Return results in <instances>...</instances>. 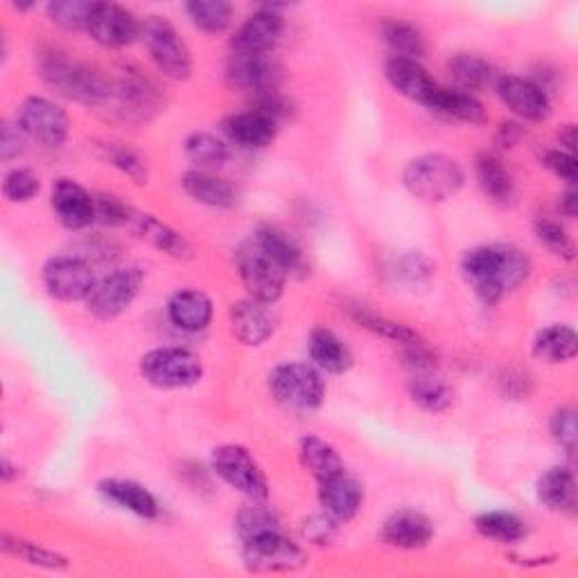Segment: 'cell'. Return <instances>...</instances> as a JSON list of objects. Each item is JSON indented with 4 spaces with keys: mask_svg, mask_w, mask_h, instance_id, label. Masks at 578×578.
<instances>
[{
    "mask_svg": "<svg viewBox=\"0 0 578 578\" xmlns=\"http://www.w3.org/2000/svg\"><path fill=\"white\" fill-rule=\"evenodd\" d=\"M93 150L107 165L116 168L118 172L129 176L133 183H138V185L148 183V179H150L148 157H144L138 150H133L131 144L111 142V140H95Z\"/></svg>",
    "mask_w": 578,
    "mask_h": 578,
    "instance_id": "836d02e7",
    "label": "cell"
},
{
    "mask_svg": "<svg viewBox=\"0 0 578 578\" xmlns=\"http://www.w3.org/2000/svg\"><path fill=\"white\" fill-rule=\"evenodd\" d=\"M105 107H109L122 120H148L150 114L159 107V93L140 75H125L111 84V95Z\"/></svg>",
    "mask_w": 578,
    "mask_h": 578,
    "instance_id": "d6986e66",
    "label": "cell"
},
{
    "mask_svg": "<svg viewBox=\"0 0 578 578\" xmlns=\"http://www.w3.org/2000/svg\"><path fill=\"white\" fill-rule=\"evenodd\" d=\"M36 71L45 86H51L62 98L84 107H105L111 95V82L98 71L71 60L60 51H41L36 55Z\"/></svg>",
    "mask_w": 578,
    "mask_h": 578,
    "instance_id": "6da1fadb",
    "label": "cell"
},
{
    "mask_svg": "<svg viewBox=\"0 0 578 578\" xmlns=\"http://www.w3.org/2000/svg\"><path fill=\"white\" fill-rule=\"evenodd\" d=\"M0 479H3V484H12L14 479H19V465H14L10 459H3V463H0Z\"/></svg>",
    "mask_w": 578,
    "mask_h": 578,
    "instance_id": "6125c7cd",
    "label": "cell"
},
{
    "mask_svg": "<svg viewBox=\"0 0 578 578\" xmlns=\"http://www.w3.org/2000/svg\"><path fill=\"white\" fill-rule=\"evenodd\" d=\"M269 392L285 409L317 411L325 400V382L317 366L287 362L269 373Z\"/></svg>",
    "mask_w": 578,
    "mask_h": 578,
    "instance_id": "3957f363",
    "label": "cell"
},
{
    "mask_svg": "<svg viewBox=\"0 0 578 578\" xmlns=\"http://www.w3.org/2000/svg\"><path fill=\"white\" fill-rule=\"evenodd\" d=\"M98 493L114 506L129 511L136 517L142 520H157L161 513L159 500L154 497V493L138 484L133 479H105L98 484Z\"/></svg>",
    "mask_w": 578,
    "mask_h": 578,
    "instance_id": "cb8c5ba5",
    "label": "cell"
},
{
    "mask_svg": "<svg viewBox=\"0 0 578 578\" xmlns=\"http://www.w3.org/2000/svg\"><path fill=\"white\" fill-rule=\"evenodd\" d=\"M364 504V486L346 470L319 484V506L336 524L351 522Z\"/></svg>",
    "mask_w": 578,
    "mask_h": 578,
    "instance_id": "7402d4cb",
    "label": "cell"
},
{
    "mask_svg": "<svg viewBox=\"0 0 578 578\" xmlns=\"http://www.w3.org/2000/svg\"><path fill=\"white\" fill-rule=\"evenodd\" d=\"M251 109L258 111L260 116H265L267 120H271L276 127L287 122V120H292V116H295L292 100L285 98V95L278 93V90H267V93L256 95V105Z\"/></svg>",
    "mask_w": 578,
    "mask_h": 578,
    "instance_id": "681fc988",
    "label": "cell"
},
{
    "mask_svg": "<svg viewBox=\"0 0 578 578\" xmlns=\"http://www.w3.org/2000/svg\"><path fill=\"white\" fill-rule=\"evenodd\" d=\"M308 355L312 366L328 375H342L353 366L351 349L328 328H314L308 336Z\"/></svg>",
    "mask_w": 578,
    "mask_h": 578,
    "instance_id": "83f0119b",
    "label": "cell"
},
{
    "mask_svg": "<svg viewBox=\"0 0 578 578\" xmlns=\"http://www.w3.org/2000/svg\"><path fill=\"white\" fill-rule=\"evenodd\" d=\"M474 174H477V183L481 192H484L491 202L500 206L513 204L515 200L513 176L495 154H489V152L479 154L474 161Z\"/></svg>",
    "mask_w": 578,
    "mask_h": 578,
    "instance_id": "f546056e",
    "label": "cell"
},
{
    "mask_svg": "<svg viewBox=\"0 0 578 578\" xmlns=\"http://www.w3.org/2000/svg\"><path fill=\"white\" fill-rule=\"evenodd\" d=\"M140 41L144 43L154 66L174 82H185L195 68L192 53L179 30L163 17H148L140 25Z\"/></svg>",
    "mask_w": 578,
    "mask_h": 578,
    "instance_id": "277c9868",
    "label": "cell"
},
{
    "mask_svg": "<svg viewBox=\"0 0 578 578\" xmlns=\"http://www.w3.org/2000/svg\"><path fill=\"white\" fill-rule=\"evenodd\" d=\"M222 131L237 148L245 150H265L267 144L274 142L278 127L260 116L258 111L249 109L243 114H233L222 122Z\"/></svg>",
    "mask_w": 578,
    "mask_h": 578,
    "instance_id": "4316f807",
    "label": "cell"
},
{
    "mask_svg": "<svg viewBox=\"0 0 578 578\" xmlns=\"http://www.w3.org/2000/svg\"><path fill=\"white\" fill-rule=\"evenodd\" d=\"M431 538H434L431 520L425 513L411 509L392 513L379 528V540L387 547L400 552L422 549L431 543Z\"/></svg>",
    "mask_w": 578,
    "mask_h": 578,
    "instance_id": "e0dca14e",
    "label": "cell"
},
{
    "mask_svg": "<svg viewBox=\"0 0 578 578\" xmlns=\"http://www.w3.org/2000/svg\"><path fill=\"white\" fill-rule=\"evenodd\" d=\"M235 267L249 299L274 306L282 297L287 274L254 243V237L237 247Z\"/></svg>",
    "mask_w": 578,
    "mask_h": 578,
    "instance_id": "ba28073f",
    "label": "cell"
},
{
    "mask_svg": "<svg viewBox=\"0 0 578 578\" xmlns=\"http://www.w3.org/2000/svg\"><path fill=\"white\" fill-rule=\"evenodd\" d=\"M522 136H524V127L520 122H502L495 133V142L500 144V148L511 150L522 140Z\"/></svg>",
    "mask_w": 578,
    "mask_h": 578,
    "instance_id": "680465c9",
    "label": "cell"
},
{
    "mask_svg": "<svg viewBox=\"0 0 578 578\" xmlns=\"http://www.w3.org/2000/svg\"><path fill=\"white\" fill-rule=\"evenodd\" d=\"M500 384H502L504 396L515 398V400H522V398L532 394V379H528L526 373H520V371H506V375H504V379H500Z\"/></svg>",
    "mask_w": 578,
    "mask_h": 578,
    "instance_id": "6f0895ef",
    "label": "cell"
},
{
    "mask_svg": "<svg viewBox=\"0 0 578 578\" xmlns=\"http://www.w3.org/2000/svg\"><path fill=\"white\" fill-rule=\"evenodd\" d=\"M301 536L303 540H308L310 545H319V547H325L334 540L336 536V522L325 515L323 511L321 513H314L310 515L308 520H303L301 524Z\"/></svg>",
    "mask_w": 578,
    "mask_h": 578,
    "instance_id": "816d5d0a",
    "label": "cell"
},
{
    "mask_svg": "<svg viewBox=\"0 0 578 578\" xmlns=\"http://www.w3.org/2000/svg\"><path fill=\"white\" fill-rule=\"evenodd\" d=\"M497 98L524 122H545L552 118V98L538 82L517 75H502L495 82Z\"/></svg>",
    "mask_w": 578,
    "mask_h": 578,
    "instance_id": "4fadbf2b",
    "label": "cell"
},
{
    "mask_svg": "<svg viewBox=\"0 0 578 578\" xmlns=\"http://www.w3.org/2000/svg\"><path fill=\"white\" fill-rule=\"evenodd\" d=\"M400 357H403V366L407 371H411L414 375H422V373H434L437 371V355L431 353V349L425 346V342H416L409 346H400Z\"/></svg>",
    "mask_w": 578,
    "mask_h": 578,
    "instance_id": "db71d44e",
    "label": "cell"
},
{
    "mask_svg": "<svg viewBox=\"0 0 578 578\" xmlns=\"http://www.w3.org/2000/svg\"><path fill=\"white\" fill-rule=\"evenodd\" d=\"M140 21L136 14L118 3H95L86 32L103 47H127L140 39Z\"/></svg>",
    "mask_w": 578,
    "mask_h": 578,
    "instance_id": "5bb4252c",
    "label": "cell"
},
{
    "mask_svg": "<svg viewBox=\"0 0 578 578\" xmlns=\"http://www.w3.org/2000/svg\"><path fill=\"white\" fill-rule=\"evenodd\" d=\"M409 396L420 409H425L429 414L446 411L454 400L450 384L443 382L437 373L414 375L411 382H409Z\"/></svg>",
    "mask_w": 578,
    "mask_h": 578,
    "instance_id": "ab89813d",
    "label": "cell"
},
{
    "mask_svg": "<svg viewBox=\"0 0 578 578\" xmlns=\"http://www.w3.org/2000/svg\"><path fill=\"white\" fill-rule=\"evenodd\" d=\"M558 140H560V150L563 152L574 154V150H576V127L574 125H565L560 129V133H558Z\"/></svg>",
    "mask_w": 578,
    "mask_h": 578,
    "instance_id": "94428289",
    "label": "cell"
},
{
    "mask_svg": "<svg viewBox=\"0 0 578 578\" xmlns=\"http://www.w3.org/2000/svg\"><path fill=\"white\" fill-rule=\"evenodd\" d=\"M474 528L479 536H484L489 540H495L500 545H515L526 538V522L511 513V511H489L481 513L474 520Z\"/></svg>",
    "mask_w": 578,
    "mask_h": 578,
    "instance_id": "f35d334b",
    "label": "cell"
},
{
    "mask_svg": "<svg viewBox=\"0 0 578 578\" xmlns=\"http://www.w3.org/2000/svg\"><path fill=\"white\" fill-rule=\"evenodd\" d=\"M534 233H536L538 243L549 254H554L556 258H563V260H574L576 247H574V239L565 231V226H560L554 220H538L536 226H534Z\"/></svg>",
    "mask_w": 578,
    "mask_h": 578,
    "instance_id": "bcb514c9",
    "label": "cell"
},
{
    "mask_svg": "<svg viewBox=\"0 0 578 578\" xmlns=\"http://www.w3.org/2000/svg\"><path fill=\"white\" fill-rule=\"evenodd\" d=\"M41 190L39 176L28 168H14L3 179V197L10 204H28Z\"/></svg>",
    "mask_w": 578,
    "mask_h": 578,
    "instance_id": "7dc6e473",
    "label": "cell"
},
{
    "mask_svg": "<svg viewBox=\"0 0 578 578\" xmlns=\"http://www.w3.org/2000/svg\"><path fill=\"white\" fill-rule=\"evenodd\" d=\"M41 282L51 299L62 303H77L90 297L98 278L93 274L88 260L77 256L51 258L41 269Z\"/></svg>",
    "mask_w": 578,
    "mask_h": 578,
    "instance_id": "9c48e42d",
    "label": "cell"
},
{
    "mask_svg": "<svg viewBox=\"0 0 578 578\" xmlns=\"http://www.w3.org/2000/svg\"><path fill=\"white\" fill-rule=\"evenodd\" d=\"M429 111L439 114L448 120H457V122H465L472 127L484 125L489 120L484 105H481L474 95L463 93L459 88H450V86H441L437 98H434Z\"/></svg>",
    "mask_w": 578,
    "mask_h": 578,
    "instance_id": "4dcf8cb0",
    "label": "cell"
},
{
    "mask_svg": "<svg viewBox=\"0 0 578 578\" xmlns=\"http://www.w3.org/2000/svg\"><path fill=\"white\" fill-rule=\"evenodd\" d=\"M140 375L157 389H188L204 377V364L197 353L179 346L154 349L140 357Z\"/></svg>",
    "mask_w": 578,
    "mask_h": 578,
    "instance_id": "5b68a950",
    "label": "cell"
},
{
    "mask_svg": "<svg viewBox=\"0 0 578 578\" xmlns=\"http://www.w3.org/2000/svg\"><path fill=\"white\" fill-rule=\"evenodd\" d=\"M127 231H131L136 237H140L142 243L152 245L161 254L174 258V260H190L192 258V245L185 239L183 233L165 224L163 220L150 215V213H140L131 206L127 224Z\"/></svg>",
    "mask_w": 578,
    "mask_h": 578,
    "instance_id": "ac0fdd59",
    "label": "cell"
},
{
    "mask_svg": "<svg viewBox=\"0 0 578 578\" xmlns=\"http://www.w3.org/2000/svg\"><path fill=\"white\" fill-rule=\"evenodd\" d=\"M228 319L235 340L245 346H263L278 325L271 306L256 299H243L233 303Z\"/></svg>",
    "mask_w": 578,
    "mask_h": 578,
    "instance_id": "44dd1931",
    "label": "cell"
},
{
    "mask_svg": "<svg viewBox=\"0 0 578 578\" xmlns=\"http://www.w3.org/2000/svg\"><path fill=\"white\" fill-rule=\"evenodd\" d=\"M211 468L226 486L251 502H265L269 497L267 474L247 448L237 443L215 448L211 454Z\"/></svg>",
    "mask_w": 578,
    "mask_h": 578,
    "instance_id": "52a82bcc",
    "label": "cell"
},
{
    "mask_svg": "<svg viewBox=\"0 0 578 578\" xmlns=\"http://www.w3.org/2000/svg\"><path fill=\"white\" fill-rule=\"evenodd\" d=\"M17 125L30 140H36L41 148L47 150H60L71 131L68 114L53 100L41 98V95H30L21 103Z\"/></svg>",
    "mask_w": 578,
    "mask_h": 578,
    "instance_id": "30bf717a",
    "label": "cell"
},
{
    "mask_svg": "<svg viewBox=\"0 0 578 578\" xmlns=\"http://www.w3.org/2000/svg\"><path fill=\"white\" fill-rule=\"evenodd\" d=\"M0 545H3L6 554L17 556L32 567L62 571V569H68V565H71V560L66 556H62L60 552L41 547L39 543H32V540H25V538H19V536L3 534V543H0Z\"/></svg>",
    "mask_w": 578,
    "mask_h": 578,
    "instance_id": "b9f144b4",
    "label": "cell"
},
{
    "mask_svg": "<svg viewBox=\"0 0 578 578\" xmlns=\"http://www.w3.org/2000/svg\"><path fill=\"white\" fill-rule=\"evenodd\" d=\"M448 73L452 77V82L457 84L454 88L463 90V93H479V90H486L489 86H495L497 75L495 68L484 60V57H477V55H454L448 62Z\"/></svg>",
    "mask_w": 578,
    "mask_h": 578,
    "instance_id": "e575fe53",
    "label": "cell"
},
{
    "mask_svg": "<svg viewBox=\"0 0 578 578\" xmlns=\"http://www.w3.org/2000/svg\"><path fill=\"white\" fill-rule=\"evenodd\" d=\"M142 271L140 269H118L107 278L98 280L93 287L90 297L86 299V310L98 321H114L125 314L131 303L138 299L142 287Z\"/></svg>",
    "mask_w": 578,
    "mask_h": 578,
    "instance_id": "8fae6325",
    "label": "cell"
},
{
    "mask_svg": "<svg viewBox=\"0 0 578 578\" xmlns=\"http://www.w3.org/2000/svg\"><path fill=\"white\" fill-rule=\"evenodd\" d=\"M396 274L407 282V285H425L437 274V263L422 251H409L403 256L396 265Z\"/></svg>",
    "mask_w": 578,
    "mask_h": 578,
    "instance_id": "c3c4849f",
    "label": "cell"
},
{
    "mask_svg": "<svg viewBox=\"0 0 578 578\" xmlns=\"http://www.w3.org/2000/svg\"><path fill=\"white\" fill-rule=\"evenodd\" d=\"M558 208H560V213H563L565 217H569V220L576 217V213H578V195H576L574 185H569V190L563 192V197H560Z\"/></svg>",
    "mask_w": 578,
    "mask_h": 578,
    "instance_id": "91938a15",
    "label": "cell"
},
{
    "mask_svg": "<svg viewBox=\"0 0 578 578\" xmlns=\"http://www.w3.org/2000/svg\"><path fill=\"white\" fill-rule=\"evenodd\" d=\"M382 39L392 47L394 57L403 60H422L427 53V39L422 30L403 19H389L382 23Z\"/></svg>",
    "mask_w": 578,
    "mask_h": 578,
    "instance_id": "8d00e7d4",
    "label": "cell"
},
{
    "mask_svg": "<svg viewBox=\"0 0 578 578\" xmlns=\"http://www.w3.org/2000/svg\"><path fill=\"white\" fill-rule=\"evenodd\" d=\"M349 314L351 319L362 325L364 330L382 336V340H387L392 344H398V346H409V344H416L420 342V336L416 330H411L409 325L405 323H398L389 317H384V314H377L373 312L371 308L366 306H351L349 308Z\"/></svg>",
    "mask_w": 578,
    "mask_h": 578,
    "instance_id": "74e56055",
    "label": "cell"
},
{
    "mask_svg": "<svg viewBox=\"0 0 578 578\" xmlns=\"http://www.w3.org/2000/svg\"><path fill=\"white\" fill-rule=\"evenodd\" d=\"M181 188L192 202H197L202 206L233 208L237 202L233 185L226 179L215 176L213 172H204V170L185 172L181 179Z\"/></svg>",
    "mask_w": 578,
    "mask_h": 578,
    "instance_id": "f1b7e54d",
    "label": "cell"
},
{
    "mask_svg": "<svg viewBox=\"0 0 578 578\" xmlns=\"http://www.w3.org/2000/svg\"><path fill=\"white\" fill-rule=\"evenodd\" d=\"M285 19L276 8H263L239 25L231 39L235 55H269L280 41Z\"/></svg>",
    "mask_w": 578,
    "mask_h": 578,
    "instance_id": "9a60e30c",
    "label": "cell"
},
{
    "mask_svg": "<svg viewBox=\"0 0 578 578\" xmlns=\"http://www.w3.org/2000/svg\"><path fill=\"white\" fill-rule=\"evenodd\" d=\"M213 301L202 289H179L168 301V319L183 332H204L213 321Z\"/></svg>",
    "mask_w": 578,
    "mask_h": 578,
    "instance_id": "484cf974",
    "label": "cell"
},
{
    "mask_svg": "<svg viewBox=\"0 0 578 578\" xmlns=\"http://www.w3.org/2000/svg\"><path fill=\"white\" fill-rule=\"evenodd\" d=\"M384 77H387L392 88L400 93L403 98L414 100L427 109L441 88V84L420 66V62L403 57L387 60V64H384Z\"/></svg>",
    "mask_w": 578,
    "mask_h": 578,
    "instance_id": "ffe728a7",
    "label": "cell"
},
{
    "mask_svg": "<svg viewBox=\"0 0 578 578\" xmlns=\"http://www.w3.org/2000/svg\"><path fill=\"white\" fill-rule=\"evenodd\" d=\"M183 152H185L188 161L200 165V170H204V172L222 168L228 161V157H231L228 144L224 140H220L217 136L208 133V131L190 133L185 138Z\"/></svg>",
    "mask_w": 578,
    "mask_h": 578,
    "instance_id": "60d3db41",
    "label": "cell"
},
{
    "mask_svg": "<svg viewBox=\"0 0 578 578\" xmlns=\"http://www.w3.org/2000/svg\"><path fill=\"white\" fill-rule=\"evenodd\" d=\"M235 528H237V536L239 540L251 543L256 538H263L267 534L280 532V520L276 517V513H271L267 506H263V502H254L245 509H239L235 515Z\"/></svg>",
    "mask_w": 578,
    "mask_h": 578,
    "instance_id": "ee69618b",
    "label": "cell"
},
{
    "mask_svg": "<svg viewBox=\"0 0 578 578\" xmlns=\"http://www.w3.org/2000/svg\"><path fill=\"white\" fill-rule=\"evenodd\" d=\"M254 243L287 274L299 276L306 274L308 260L297 239L276 224H263L254 233Z\"/></svg>",
    "mask_w": 578,
    "mask_h": 578,
    "instance_id": "d4e9b609",
    "label": "cell"
},
{
    "mask_svg": "<svg viewBox=\"0 0 578 578\" xmlns=\"http://www.w3.org/2000/svg\"><path fill=\"white\" fill-rule=\"evenodd\" d=\"M549 431L554 441L567 452V454H574L576 450V411L571 407H560L554 411L552 416V422H549Z\"/></svg>",
    "mask_w": 578,
    "mask_h": 578,
    "instance_id": "f907efd6",
    "label": "cell"
},
{
    "mask_svg": "<svg viewBox=\"0 0 578 578\" xmlns=\"http://www.w3.org/2000/svg\"><path fill=\"white\" fill-rule=\"evenodd\" d=\"M93 8L95 3H86V0H57V3L47 6L45 12L51 23H55L57 28L66 32H79L86 30Z\"/></svg>",
    "mask_w": 578,
    "mask_h": 578,
    "instance_id": "f6af8a7d",
    "label": "cell"
},
{
    "mask_svg": "<svg viewBox=\"0 0 578 578\" xmlns=\"http://www.w3.org/2000/svg\"><path fill=\"white\" fill-rule=\"evenodd\" d=\"M299 461L306 468V472H310L317 479V484H321V481L346 470L342 457L336 454V450L330 443H325L319 437H303L301 439Z\"/></svg>",
    "mask_w": 578,
    "mask_h": 578,
    "instance_id": "d590c367",
    "label": "cell"
},
{
    "mask_svg": "<svg viewBox=\"0 0 578 578\" xmlns=\"http://www.w3.org/2000/svg\"><path fill=\"white\" fill-rule=\"evenodd\" d=\"M540 504L556 513H571L576 509V479L569 468L554 465L549 468L536 486Z\"/></svg>",
    "mask_w": 578,
    "mask_h": 578,
    "instance_id": "1f68e13d",
    "label": "cell"
},
{
    "mask_svg": "<svg viewBox=\"0 0 578 578\" xmlns=\"http://www.w3.org/2000/svg\"><path fill=\"white\" fill-rule=\"evenodd\" d=\"M185 14L192 25L206 34H222L233 23V6L224 0H190Z\"/></svg>",
    "mask_w": 578,
    "mask_h": 578,
    "instance_id": "7bdbcfd3",
    "label": "cell"
},
{
    "mask_svg": "<svg viewBox=\"0 0 578 578\" xmlns=\"http://www.w3.org/2000/svg\"><path fill=\"white\" fill-rule=\"evenodd\" d=\"M280 66L269 55H235L226 64V82L237 90L254 95L276 90L280 82Z\"/></svg>",
    "mask_w": 578,
    "mask_h": 578,
    "instance_id": "2e32d148",
    "label": "cell"
},
{
    "mask_svg": "<svg viewBox=\"0 0 578 578\" xmlns=\"http://www.w3.org/2000/svg\"><path fill=\"white\" fill-rule=\"evenodd\" d=\"M51 206L71 231H82L95 222V197L73 179H60L53 185Z\"/></svg>",
    "mask_w": 578,
    "mask_h": 578,
    "instance_id": "603a6c76",
    "label": "cell"
},
{
    "mask_svg": "<svg viewBox=\"0 0 578 578\" xmlns=\"http://www.w3.org/2000/svg\"><path fill=\"white\" fill-rule=\"evenodd\" d=\"M131 206L120 202L114 195H98L95 197V222L114 228H125Z\"/></svg>",
    "mask_w": 578,
    "mask_h": 578,
    "instance_id": "f5cc1de1",
    "label": "cell"
},
{
    "mask_svg": "<svg viewBox=\"0 0 578 578\" xmlns=\"http://www.w3.org/2000/svg\"><path fill=\"white\" fill-rule=\"evenodd\" d=\"M536 360L545 364H565L578 353V336L576 330L565 323H554L543 328L532 346Z\"/></svg>",
    "mask_w": 578,
    "mask_h": 578,
    "instance_id": "d6a6232c",
    "label": "cell"
},
{
    "mask_svg": "<svg viewBox=\"0 0 578 578\" xmlns=\"http://www.w3.org/2000/svg\"><path fill=\"white\" fill-rule=\"evenodd\" d=\"M403 183L416 200L439 204L457 195L465 174L457 159L437 152L411 159L403 172Z\"/></svg>",
    "mask_w": 578,
    "mask_h": 578,
    "instance_id": "7a4b0ae2",
    "label": "cell"
},
{
    "mask_svg": "<svg viewBox=\"0 0 578 578\" xmlns=\"http://www.w3.org/2000/svg\"><path fill=\"white\" fill-rule=\"evenodd\" d=\"M543 163H545V168L552 170L558 179L567 181L569 185L576 183V176H578V163H576L574 154L563 152V150H549V152H545Z\"/></svg>",
    "mask_w": 578,
    "mask_h": 578,
    "instance_id": "11a10c76",
    "label": "cell"
},
{
    "mask_svg": "<svg viewBox=\"0 0 578 578\" xmlns=\"http://www.w3.org/2000/svg\"><path fill=\"white\" fill-rule=\"evenodd\" d=\"M461 274L474 297L486 306H497L511 292L504 245L470 249L461 260Z\"/></svg>",
    "mask_w": 578,
    "mask_h": 578,
    "instance_id": "8992f818",
    "label": "cell"
},
{
    "mask_svg": "<svg viewBox=\"0 0 578 578\" xmlns=\"http://www.w3.org/2000/svg\"><path fill=\"white\" fill-rule=\"evenodd\" d=\"M243 558L249 571L256 574H285L299 571L308 565L306 552L289 538L282 528L243 545Z\"/></svg>",
    "mask_w": 578,
    "mask_h": 578,
    "instance_id": "7c38bea8",
    "label": "cell"
},
{
    "mask_svg": "<svg viewBox=\"0 0 578 578\" xmlns=\"http://www.w3.org/2000/svg\"><path fill=\"white\" fill-rule=\"evenodd\" d=\"M25 138L28 136L21 131L19 125H3V133H0V159H3V163H10L25 152Z\"/></svg>",
    "mask_w": 578,
    "mask_h": 578,
    "instance_id": "9f6ffc18",
    "label": "cell"
}]
</instances>
